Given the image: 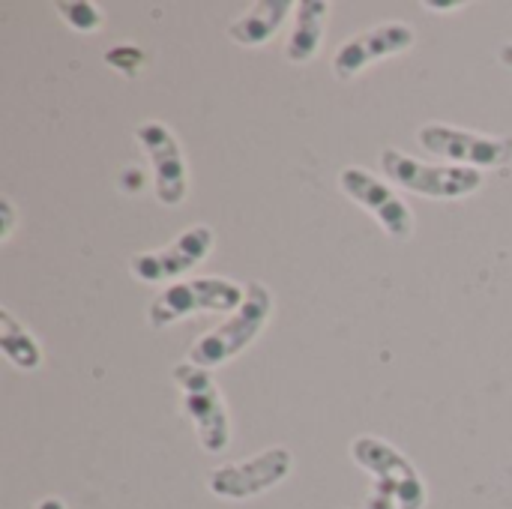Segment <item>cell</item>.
Returning <instances> with one entry per match:
<instances>
[{"label": "cell", "mask_w": 512, "mask_h": 509, "mask_svg": "<svg viewBox=\"0 0 512 509\" xmlns=\"http://www.w3.org/2000/svg\"><path fill=\"white\" fill-rule=\"evenodd\" d=\"M351 462L372 477L363 509H426L429 489L414 462L378 435H360L348 447Z\"/></svg>", "instance_id": "cell-1"}, {"label": "cell", "mask_w": 512, "mask_h": 509, "mask_svg": "<svg viewBox=\"0 0 512 509\" xmlns=\"http://www.w3.org/2000/svg\"><path fill=\"white\" fill-rule=\"evenodd\" d=\"M273 309H276L273 291L261 282H249L240 309H234L216 330H207L204 336H198L189 345L186 360L201 369H219L231 363L264 333V327L273 318Z\"/></svg>", "instance_id": "cell-2"}, {"label": "cell", "mask_w": 512, "mask_h": 509, "mask_svg": "<svg viewBox=\"0 0 512 509\" xmlns=\"http://www.w3.org/2000/svg\"><path fill=\"white\" fill-rule=\"evenodd\" d=\"M171 378L180 390V408L183 417L192 423L195 438L204 453L219 456L231 444V414L222 399V390L210 369H201L189 360L177 363L171 369Z\"/></svg>", "instance_id": "cell-3"}, {"label": "cell", "mask_w": 512, "mask_h": 509, "mask_svg": "<svg viewBox=\"0 0 512 509\" xmlns=\"http://www.w3.org/2000/svg\"><path fill=\"white\" fill-rule=\"evenodd\" d=\"M246 297V288L225 276H198V279H180L168 288H162L150 306H147V324L153 330L174 327L183 318L192 315H222L240 309Z\"/></svg>", "instance_id": "cell-4"}, {"label": "cell", "mask_w": 512, "mask_h": 509, "mask_svg": "<svg viewBox=\"0 0 512 509\" xmlns=\"http://www.w3.org/2000/svg\"><path fill=\"white\" fill-rule=\"evenodd\" d=\"M381 168L384 177L414 195L435 198V201H459L483 189V171L465 168V165H432L423 159L408 156L399 147L381 150Z\"/></svg>", "instance_id": "cell-5"}, {"label": "cell", "mask_w": 512, "mask_h": 509, "mask_svg": "<svg viewBox=\"0 0 512 509\" xmlns=\"http://www.w3.org/2000/svg\"><path fill=\"white\" fill-rule=\"evenodd\" d=\"M417 141L426 153L453 159V165L465 168H504L512 162V135H489L450 123H423L417 129Z\"/></svg>", "instance_id": "cell-6"}, {"label": "cell", "mask_w": 512, "mask_h": 509, "mask_svg": "<svg viewBox=\"0 0 512 509\" xmlns=\"http://www.w3.org/2000/svg\"><path fill=\"white\" fill-rule=\"evenodd\" d=\"M216 243V234L210 225H189L183 228L171 243L150 249V252H135L129 258V273L135 282L144 285H174L195 267H201Z\"/></svg>", "instance_id": "cell-7"}, {"label": "cell", "mask_w": 512, "mask_h": 509, "mask_svg": "<svg viewBox=\"0 0 512 509\" xmlns=\"http://www.w3.org/2000/svg\"><path fill=\"white\" fill-rule=\"evenodd\" d=\"M294 471V456L285 447H270L252 459L243 462H228L222 468H213L207 474V489L210 495L222 501H249L258 498L279 483H285Z\"/></svg>", "instance_id": "cell-8"}, {"label": "cell", "mask_w": 512, "mask_h": 509, "mask_svg": "<svg viewBox=\"0 0 512 509\" xmlns=\"http://www.w3.org/2000/svg\"><path fill=\"white\" fill-rule=\"evenodd\" d=\"M135 141L153 165L156 201L162 207H180L189 198V165L174 129L162 120H144L135 126Z\"/></svg>", "instance_id": "cell-9"}, {"label": "cell", "mask_w": 512, "mask_h": 509, "mask_svg": "<svg viewBox=\"0 0 512 509\" xmlns=\"http://www.w3.org/2000/svg\"><path fill=\"white\" fill-rule=\"evenodd\" d=\"M339 189L357 204L363 207L387 237L408 243L414 237V213L405 204V198L384 183L381 177H375L372 171L360 168V165H348L339 171Z\"/></svg>", "instance_id": "cell-10"}, {"label": "cell", "mask_w": 512, "mask_h": 509, "mask_svg": "<svg viewBox=\"0 0 512 509\" xmlns=\"http://www.w3.org/2000/svg\"><path fill=\"white\" fill-rule=\"evenodd\" d=\"M414 42H417V30L408 21H384L369 30H360L351 39H345L333 54V75L339 81H351L372 63L411 51Z\"/></svg>", "instance_id": "cell-11"}, {"label": "cell", "mask_w": 512, "mask_h": 509, "mask_svg": "<svg viewBox=\"0 0 512 509\" xmlns=\"http://www.w3.org/2000/svg\"><path fill=\"white\" fill-rule=\"evenodd\" d=\"M288 18H294L291 0H255L228 24V39L243 48L267 45L288 24Z\"/></svg>", "instance_id": "cell-12"}, {"label": "cell", "mask_w": 512, "mask_h": 509, "mask_svg": "<svg viewBox=\"0 0 512 509\" xmlns=\"http://www.w3.org/2000/svg\"><path fill=\"white\" fill-rule=\"evenodd\" d=\"M330 3L327 0H297L294 3V18H291V33L285 39V60L294 66H303L318 57L327 21H330Z\"/></svg>", "instance_id": "cell-13"}, {"label": "cell", "mask_w": 512, "mask_h": 509, "mask_svg": "<svg viewBox=\"0 0 512 509\" xmlns=\"http://www.w3.org/2000/svg\"><path fill=\"white\" fill-rule=\"evenodd\" d=\"M0 348L3 357L21 372H36L42 366V348L36 336L9 309H0Z\"/></svg>", "instance_id": "cell-14"}, {"label": "cell", "mask_w": 512, "mask_h": 509, "mask_svg": "<svg viewBox=\"0 0 512 509\" xmlns=\"http://www.w3.org/2000/svg\"><path fill=\"white\" fill-rule=\"evenodd\" d=\"M54 9L60 12V18L78 30V33H93L102 27V9L96 3H84V0H72V3H54Z\"/></svg>", "instance_id": "cell-15"}, {"label": "cell", "mask_w": 512, "mask_h": 509, "mask_svg": "<svg viewBox=\"0 0 512 509\" xmlns=\"http://www.w3.org/2000/svg\"><path fill=\"white\" fill-rule=\"evenodd\" d=\"M0 219H3V225H0V240L6 243V240L12 237V231H15V204H12L9 198H0Z\"/></svg>", "instance_id": "cell-16"}, {"label": "cell", "mask_w": 512, "mask_h": 509, "mask_svg": "<svg viewBox=\"0 0 512 509\" xmlns=\"http://www.w3.org/2000/svg\"><path fill=\"white\" fill-rule=\"evenodd\" d=\"M426 9H432V12H459V9H465V3H423Z\"/></svg>", "instance_id": "cell-17"}, {"label": "cell", "mask_w": 512, "mask_h": 509, "mask_svg": "<svg viewBox=\"0 0 512 509\" xmlns=\"http://www.w3.org/2000/svg\"><path fill=\"white\" fill-rule=\"evenodd\" d=\"M33 509H66V504L60 501V498H54V495H48V498H42L39 504Z\"/></svg>", "instance_id": "cell-18"}]
</instances>
